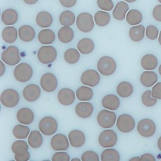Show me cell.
I'll list each match as a JSON object with an SVG mask.
<instances>
[{
  "instance_id": "obj_51",
  "label": "cell",
  "mask_w": 161,
  "mask_h": 161,
  "mask_svg": "<svg viewBox=\"0 0 161 161\" xmlns=\"http://www.w3.org/2000/svg\"><path fill=\"white\" fill-rule=\"evenodd\" d=\"M141 158V160L142 161H156V158L151 153H145L143 154Z\"/></svg>"
},
{
  "instance_id": "obj_16",
  "label": "cell",
  "mask_w": 161,
  "mask_h": 161,
  "mask_svg": "<svg viewBox=\"0 0 161 161\" xmlns=\"http://www.w3.org/2000/svg\"><path fill=\"white\" fill-rule=\"evenodd\" d=\"M75 93L71 89L64 88L58 92L57 99L62 105L69 106L73 104L75 100Z\"/></svg>"
},
{
  "instance_id": "obj_56",
  "label": "cell",
  "mask_w": 161,
  "mask_h": 161,
  "mask_svg": "<svg viewBox=\"0 0 161 161\" xmlns=\"http://www.w3.org/2000/svg\"><path fill=\"white\" fill-rule=\"evenodd\" d=\"M158 42H159V44L161 45V31L159 33V36H158Z\"/></svg>"
},
{
  "instance_id": "obj_36",
  "label": "cell",
  "mask_w": 161,
  "mask_h": 161,
  "mask_svg": "<svg viewBox=\"0 0 161 161\" xmlns=\"http://www.w3.org/2000/svg\"><path fill=\"white\" fill-rule=\"evenodd\" d=\"M110 15L108 12L103 11H99L95 14V23L100 27H104L108 25L110 21Z\"/></svg>"
},
{
  "instance_id": "obj_3",
  "label": "cell",
  "mask_w": 161,
  "mask_h": 161,
  "mask_svg": "<svg viewBox=\"0 0 161 161\" xmlns=\"http://www.w3.org/2000/svg\"><path fill=\"white\" fill-rule=\"evenodd\" d=\"M57 57V52L53 46H42L38 51V59L43 64H48L55 61Z\"/></svg>"
},
{
  "instance_id": "obj_55",
  "label": "cell",
  "mask_w": 161,
  "mask_h": 161,
  "mask_svg": "<svg viewBox=\"0 0 161 161\" xmlns=\"http://www.w3.org/2000/svg\"><path fill=\"white\" fill-rule=\"evenodd\" d=\"M141 158L140 157H134L131 159L129 160V161H140Z\"/></svg>"
},
{
  "instance_id": "obj_14",
  "label": "cell",
  "mask_w": 161,
  "mask_h": 161,
  "mask_svg": "<svg viewBox=\"0 0 161 161\" xmlns=\"http://www.w3.org/2000/svg\"><path fill=\"white\" fill-rule=\"evenodd\" d=\"M64 134H57L53 136L50 142L51 148L54 151H62L67 150L69 147V141Z\"/></svg>"
},
{
  "instance_id": "obj_53",
  "label": "cell",
  "mask_w": 161,
  "mask_h": 161,
  "mask_svg": "<svg viewBox=\"0 0 161 161\" xmlns=\"http://www.w3.org/2000/svg\"><path fill=\"white\" fill-rule=\"evenodd\" d=\"M24 2L27 4L33 5V4H36V3L38 2V0H24Z\"/></svg>"
},
{
  "instance_id": "obj_13",
  "label": "cell",
  "mask_w": 161,
  "mask_h": 161,
  "mask_svg": "<svg viewBox=\"0 0 161 161\" xmlns=\"http://www.w3.org/2000/svg\"><path fill=\"white\" fill-rule=\"evenodd\" d=\"M40 86L43 91L47 93L54 91L58 86L57 77L52 73H45L40 79Z\"/></svg>"
},
{
  "instance_id": "obj_46",
  "label": "cell",
  "mask_w": 161,
  "mask_h": 161,
  "mask_svg": "<svg viewBox=\"0 0 161 161\" xmlns=\"http://www.w3.org/2000/svg\"><path fill=\"white\" fill-rule=\"evenodd\" d=\"M52 160L53 161H69L70 160V156L66 152H57V153H54L53 158H52Z\"/></svg>"
},
{
  "instance_id": "obj_2",
  "label": "cell",
  "mask_w": 161,
  "mask_h": 161,
  "mask_svg": "<svg viewBox=\"0 0 161 161\" xmlns=\"http://www.w3.org/2000/svg\"><path fill=\"white\" fill-rule=\"evenodd\" d=\"M33 74V68L27 63H20L16 66L14 71V78L21 83H25L30 80Z\"/></svg>"
},
{
  "instance_id": "obj_42",
  "label": "cell",
  "mask_w": 161,
  "mask_h": 161,
  "mask_svg": "<svg viewBox=\"0 0 161 161\" xmlns=\"http://www.w3.org/2000/svg\"><path fill=\"white\" fill-rule=\"evenodd\" d=\"M157 100V98L152 96V91L151 90L146 91L142 96V103L143 105L148 108H151L156 105L158 102Z\"/></svg>"
},
{
  "instance_id": "obj_4",
  "label": "cell",
  "mask_w": 161,
  "mask_h": 161,
  "mask_svg": "<svg viewBox=\"0 0 161 161\" xmlns=\"http://www.w3.org/2000/svg\"><path fill=\"white\" fill-rule=\"evenodd\" d=\"M38 128L40 131L45 136H52L57 131L58 124L54 117L47 116L40 119Z\"/></svg>"
},
{
  "instance_id": "obj_7",
  "label": "cell",
  "mask_w": 161,
  "mask_h": 161,
  "mask_svg": "<svg viewBox=\"0 0 161 161\" xmlns=\"http://www.w3.org/2000/svg\"><path fill=\"white\" fill-rule=\"evenodd\" d=\"M1 59L5 64L9 66L18 64L21 62L19 50L16 46L11 45L6 49L1 54Z\"/></svg>"
},
{
  "instance_id": "obj_23",
  "label": "cell",
  "mask_w": 161,
  "mask_h": 161,
  "mask_svg": "<svg viewBox=\"0 0 161 161\" xmlns=\"http://www.w3.org/2000/svg\"><path fill=\"white\" fill-rule=\"evenodd\" d=\"M36 24L38 26L42 28H47L50 27L53 23V18L51 14L47 11H40L36 16Z\"/></svg>"
},
{
  "instance_id": "obj_9",
  "label": "cell",
  "mask_w": 161,
  "mask_h": 161,
  "mask_svg": "<svg viewBox=\"0 0 161 161\" xmlns=\"http://www.w3.org/2000/svg\"><path fill=\"white\" fill-rule=\"evenodd\" d=\"M137 131L143 137H151L156 133V125L153 121L151 119H143L138 123Z\"/></svg>"
},
{
  "instance_id": "obj_45",
  "label": "cell",
  "mask_w": 161,
  "mask_h": 161,
  "mask_svg": "<svg viewBox=\"0 0 161 161\" xmlns=\"http://www.w3.org/2000/svg\"><path fill=\"white\" fill-rule=\"evenodd\" d=\"M82 161H99L98 155L93 151H87L84 152L81 156Z\"/></svg>"
},
{
  "instance_id": "obj_58",
  "label": "cell",
  "mask_w": 161,
  "mask_h": 161,
  "mask_svg": "<svg viewBox=\"0 0 161 161\" xmlns=\"http://www.w3.org/2000/svg\"><path fill=\"white\" fill-rule=\"evenodd\" d=\"M158 72H159V74H160V75L161 76V64L160 65V67H159V68H158Z\"/></svg>"
},
{
  "instance_id": "obj_32",
  "label": "cell",
  "mask_w": 161,
  "mask_h": 161,
  "mask_svg": "<svg viewBox=\"0 0 161 161\" xmlns=\"http://www.w3.org/2000/svg\"><path fill=\"white\" fill-rule=\"evenodd\" d=\"M19 33L16 28L8 26L4 28L2 32V38L7 43H14L17 40Z\"/></svg>"
},
{
  "instance_id": "obj_33",
  "label": "cell",
  "mask_w": 161,
  "mask_h": 161,
  "mask_svg": "<svg viewBox=\"0 0 161 161\" xmlns=\"http://www.w3.org/2000/svg\"><path fill=\"white\" fill-rule=\"evenodd\" d=\"M76 97L80 101H89L93 97V91L87 86H83L76 90Z\"/></svg>"
},
{
  "instance_id": "obj_41",
  "label": "cell",
  "mask_w": 161,
  "mask_h": 161,
  "mask_svg": "<svg viewBox=\"0 0 161 161\" xmlns=\"http://www.w3.org/2000/svg\"><path fill=\"white\" fill-rule=\"evenodd\" d=\"M28 143L24 141L18 140L14 142L11 145V151L15 154H23L28 150Z\"/></svg>"
},
{
  "instance_id": "obj_38",
  "label": "cell",
  "mask_w": 161,
  "mask_h": 161,
  "mask_svg": "<svg viewBox=\"0 0 161 161\" xmlns=\"http://www.w3.org/2000/svg\"><path fill=\"white\" fill-rule=\"evenodd\" d=\"M100 160L102 161H119L120 155L115 149L108 148L102 152Z\"/></svg>"
},
{
  "instance_id": "obj_59",
  "label": "cell",
  "mask_w": 161,
  "mask_h": 161,
  "mask_svg": "<svg viewBox=\"0 0 161 161\" xmlns=\"http://www.w3.org/2000/svg\"><path fill=\"white\" fill-rule=\"evenodd\" d=\"M74 160H75V161H80L79 159H77V158H74V159L71 160V161H74Z\"/></svg>"
},
{
  "instance_id": "obj_54",
  "label": "cell",
  "mask_w": 161,
  "mask_h": 161,
  "mask_svg": "<svg viewBox=\"0 0 161 161\" xmlns=\"http://www.w3.org/2000/svg\"><path fill=\"white\" fill-rule=\"evenodd\" d=\"M158 147L159 150L161 151V136H160L158 140Z\"/></svg>"
},
{
  "instance_id": "obj_11",
  "label": "cell",
  "mask_w": 161,
  "mask_h": 161,
  "mask_svg": "<svg viewBox=\"0 0 161 161\" xmlns=\"http://www.w3.org/2000/svg\"><path fill=\"white\" fill-rule=\"evenodd\" d=\"M117 142V135L112 129L103 131L98 137V143L103 148H108L114 147Z\"/></svg>"
},
{
  "instance_id": "obj_27",
  "label": "cell",
  "mask_w": 161,
  "mask_h": 161,
  "mask_svg": "<svg viewBox=\"0 0 161 161\" xmlns=\"http://www.w3.org/2000/svg\"><path fill=\"white\" fill-rule=\"evenodd\" d=\"M55 38L56 37L54 32L49 28H45V29L40 31L38 36V41L44 45L53 44L55 40Z\"/></svg>"
},
{
  "instance_id": "obj_34",
  "label": "cell",
  "mask_w": 161,
  "mask_h": 161,
  "mask_svg": "<svg viewBox=\"0 0 161 161\" xmlns=\"http://www.w3.org/2000/svg\"><path fill=\"white\" fill-rule=\"evenodd\" d=\"M43 138L40 132L38 130H33L30 133L28 138V143L33 148H38L42 146Z\"/></svg>"
},
{
  "instance_id": "obj_20",
  "label": "cell",
  "mask_w": 161,
  "mask_h": 161,
  "mask_svg": "<svg viewBox=\"0 0 161 161\" xmlns=\"http://www.w3.org/2000/svg\"><path fill=\"white\" fill-rule=\"evenodd\" d=\"M103 107L112 111L117 110L120 106V100L115 95L109 94L103 97L102 100Z\"/></svg>"
},
{
  "instance_id": "obj_40",
  "label": "cell",
  "mask_w": 161,
  "mask_h": 161,
  "mask_svg": "<svg viewBox=\"0 0 161 161\" xmlns=\"http://www.w3.org/2000/svg\"><path fill=\"white\" fill-rule=\"evenodd\" d=\"M13 134L16 139H25L30 134V129L28 127L27 125H18L14 126L13 130Z\"/></svg>"
},
{
  "instance_id": "obj_6",
  "label": "cell",
  "mask_w": 161,
  "mask_h": 161,
  "mask_svg": "<svg viewBox=\"0 0 161 161\" xmlns=\"http://www.w3.org/2000/svg\"><path fill=\"white\" fill-rule=\"evenodd\" d=\"M2 104L6 108H12L16 107L20 101V96L17 91L14 89L8 88L2 92L1 94Z\"/></svg>"
},
{
  "instance_id": "obj_22",
  "label": "cell",
  "mask_w": 161,
  "mask_h": 161,
  "mask_svg": "<svg viewBox=\"0 0 161 161\" xmlns=\"http://www.w3.org/2000/svg\"><path fill=\"white\" fill-rule=\"evenodd\" d=\"M158 80V77L157 74L152 71H146L143 72L140 76L141 83L143 86L148 88L156 84Z\"/></svg>"
},
{
  "instance_id": "obj_5",
  "label": "cell",
  "mask_w": 161,
  "mask_h": 161,
  "mask_svg": "<svg viewBox=\"0 0 161 161\" xmlns=\"http://www.w3.org/2000/svg\"><path fill=\"white\" fill-rule=\"evenodd\" d=\"M117 114L112 110H103L99 112L97 116V122L98 125L104 129H110L115 125Z\"/></svg>"
},
{
  "instance_id": "obj_1",
  "label": "cell",
  "mask_w": 161,
  "mask_h": 161,
  "mask_svg": "<svg viewBox=\"0 0 161 161\" xmlns=\"http://www.w3.org/2000/svg\"><path fill=\"white\" fill-rule=\"evenodd\" d=\"M97 68L99 73L103 76H110L117 69V63L113 57L103 56L100 57L97 64Z\"/></svg>"
},
{
  "instance_id": "obj_24",
  "label": "cell",
  "mask_w": 161,
  "mask_h": 161,
  "mask_svg": "<svg viewBox=\"0 0 161 161\" xmlns=\"http://www.w3.org/2000/svg\"><path fill=\"white\" fill-rule=\"evenodd\" d=\"M158 64L157 57L152 54H147L143 56L141 60V65L143 69L152 71L156 69Z\"/></svg>"
},
{
  "instance_id": "obj_17",
  "label": "cell",
  "mask_w": 161,
  "mask_h": 161,
  "mask_svg": "<svg viewBox=\"0 0 161 161\" xmlns=\"http://www.w3.org/2000/svg\"><path fill=\"white\" fill-rule=\"evenodd\" d=\"M68 139L70 144L74 148H80L86 142V136L84 133L78 129H74L69 132Z\"/></svg>"
},
{
  "instance_id": "obj_47",
  "label": "cell",
  "mask_w": 161,
  "mask_h": 161,
  "mask_svg": "<svg viewBox=\"0 0 161 161\" xmlns=\"http://www.w3.org/2000/svg\"><path fill=\"white\" fill-rule=\"evenodd\" d=\"M152 96L155 98L161 100V82L156 83L152 88Z\"/></svg>"
},
{
  "instance_id": "obj_35",
  "label": "cell",
  "mask_w": 161,
  "mask_h": 161,
  "mask_svg": "<svg viewBox=\"0 0 161 161\" xmlns=\"http://www.w3.org/2000/svg\"><path fill=\"white\" fill-rule=\"evenodd\" d=\"M126 22L131 25H137L142 23L143 15L141 11L137 9H131L128 11L126 16Z\"/></svg>"
},
{
  "instance_id": "obj_30",
  "label": "cell",
  "mask_w": 161,
  "mask_h": 161,
  "mask_svg": "<svg viewBox=\"0 0 161 161\" xmlns=\"http://www.w3.org/2000/svg\"><path fill=\"white\" fill-rule=\"evenodd\" d=\"M58 38L62 43H69L74 38V32L70 26H63L58 31Z\"/></svg>"
},
{
  "instance_id": "obj_25",
  "label": "cell",
  "mask_w": 161,
  "mask_h": 161,
  "mask_svg": "<svg viewBox=\"0 0 161 161\" xmlns=\"http://www.w3.org/2000/svg\"><path fill=\"white\" fill-rule=\"evenodd\" d=\"M129 8L128 4L125 2H119L117 3L113 11L114 19H115L117 21H122L126 18Z\"/></svg>"
},
{
  "instance_id": "obj_21",
  "label": "cell",
  "mask_w": 161,
  "mask_h": 161,
  "mask_svg": "<svg viewBox=\"0 0 161 161\" xmlns=\"http://www.w3.org/2000/svg\"><path fill=\"white\" fill-rule=\"evenodd\" d=\"M19 38L24 42H31L36 37V31L34 28L28 25H24L19 29Z\"/></svg>"
},
{
  "instance_id": "obj_44",
  "label": "cell",
  "mask_w": 161,
  "mask_h": 161,
  "mask_svg": "<svg viewBox=\"0 0 161 161\" xmlns=\"http://www.w3.org/2000/svg\"><path fill=\"white\" fill-rule=\"evenodd\" d=\"M97 5L105 11H110L114 8V3L112 0H97Z\"/></svg>"
},
{
  "instance_id": "obj_37",
  "label": "cell",
  "mask_w": 161,
  "mask_h": 161,
  "mask_svg": "<svg viewBox=\"0 0 161 161\" xmlns=\"http://www.w3.org/2000/svg\"><path fill=\"white\" fill-rule=\"evenodd\" d=\"M59 20L60 24L63 26H71L75 23L76 17L72 11H64L60 14Z\"/></svg>"
},
{
  "instance_id": "obj_19",
  "label": "cell",
  "mask_w": 161,
  "mask_h": 161,
  "mask_svg": "<svg viewBox=\"0 0 161 161\" xmlns=\"http://www.w3.org/2000/svg\"><path fill=\"white\" fill-rule=\"evenodd\" d=\"M35 118V115L32 110L28 108H22L16 113V119L19 123L25 125L32 124Z\"/></svg>"
},
{
  "instance_id": "obj_10",
  "label": "cell",
  "mask_w": 161,
  "mask_h": 161,
  "mask_svg": "<svg viewBox=\"0 0 161 161\" xmlns=\"http://www.w3.org/2000/svg\"><path fill=\"white\" fill-rule=\"evenodd\" d=\"M135 120L128 114H122L117 119V128L122 133H129L135 128Z\"/></svg>"
},
{
  "instance_id": "obj_12",
  "label": "cell",
  "mask_w": 161,
  "mask_h": 161,
  "mask_svg": "<svg viewBox=\"0 0 161 161\" xmlns=\"http://www.w3.org/2000/svg\"><path fill=\"white\" fill-rule=\"evenodd\" d=\"M100 81V74L94 69L86 70L80 76V82L82 84L89 87H95L99 84Z\"/></svg>"
},
{
  "instance_id": "obj_18",
  "label": "cell",
  "mask_w": 161,
  "mask_h": 161,
  "mask_svg": "<svg viewBox=\"0 0 161 161\" xmlns=\"http://www.w3.org/2000/svg\"><path fill=\"white\" fill-rule=\"evenodd\" d=\"M93 105L89 102L83 101L78 103L75 107V112L78 117L82 119L90 117L93 113Z\"/></svg>"
},
{
  "instance_id": "obj_52",
  "label": "cell",
  "mask_w": 161,
  "mask_h": 161,
  "mask_svg": "<svg viewBox=\"0 0 161 161\" xmlns=\"http://www.w3.org/2000/svg\"><path fill=\"white\" fill-rule=\"evenodd\" d=\"M5 72V65L4 64V62L0 61V76H2L4 75V74Z\"/></svg>"
},
{
  "instance_id": "obj_39",
  "label": "cell",
  "mask_w": 161,
  "mask_h": 161,
  "mask_svg": "<svg viewBox=\"0 0 161 161\" xmlns=\"http://www.w3.org/2000/svg\"><path fill=\"white\" fill-rule=\"evenodd\" d=\"M80 52L74 48H69L65 51L64 58L68 64H74L78 62L80 59Z\"/></svg>"
},
{
  "instance_id": "obj_8",
  "label": "cell",
  "mask_w": 161,
  "mask_h": 161,
  "mask_svg": "<svg viewBox=\"0 0 161 161\" xmlns=\"http://www.w3.org/2000/svg\"><path fill=\"white\" fill-rule=\"evenodd\" d=\"M95 23L91 14L80 13L76 18V26L83 33H89L94 28Z\"/></svg>"
},
{
  "instance_id": "obj_49",
  "label": "cell",
  "mask_w": 161,
  "mask_h": 161,
  "mask_svg": "<svg viewBox=\"0 0 161 161\" xmlns=\"http://www.w3.org/2000/svg\"><path fill=\"white\" fill-rule=\"evenodd\" d=\"M30 153L28 151L23 154H15L14 158L17 161H28L30 160Z\"/></svg>"
},
{
  "instance_id": "obj_15",
  "label": "cell",
  "mask_w": 161,
  "mask_h": 161,
  "mask_svg": "<svg viewBox=\"0 0 161 161\" xmlns=\"http://www.w3.org/2000/svg\"><path fill=\"white\" fill-rule=\"evenodd\" d=\"M41 95V91L38 85L28 84L23 90V96L27 102L36 101Z\"/></svg>"
},
{
  "instance_id": "obj_43",
  "label": "cell",
  "mask_w": 161,
  "mask_h": 161,
  "mask_svg": "<svg viewBox=\"0 0 161 161\" xmlns=\"http://www.w3.org/2000/svg\"><path fill=\"white\" fill-rule=\"evenodd\" d=\"M146 36L149 40H155L159 36V31L155 25H149L146 28Z\"/></svg>"
},
{
  "instance_id": "obj_57",
  "label": "cell",
  "mask_w": 161,
  "mask_h": 161,
  "mask_svg": "<svg viewBox=\"0 0 161 161\" xmlns=\"http://www.w3.org/2000/svg\"><path fill=\"white\" fill-rule=\"evenodd\" d=\"M126 2H129V3H133L134 2H136V0H125Z\"/></svg>"
},
{
  "instance_id": "obj_31",
  "label": "cell",
  "mask_w": 161,
  "mask_h": 161,
  "mask_svg": "<svg viewBox=\"0 0 161 161\" xmlns=\"http://www.w3.org/2000/svg\"><path fill=\"white\" fill-rule=\"evenodd\" d=\"M134 92V87L131 83L122 81L117 85V93L120 97L126 98L130 97Z\"/></svg>"
},
{
  "instance_id": "obj_26",
  "label": "cell",
  "mask_w": 161,
  "mask_h": 161,
  "mask_svg": "<svg viewBox=\"0 0 161 161\" xmlns=\"http://www.w3.org/2000/svg\"><path fill=\"white\" fill-rule=\"evenodd\" d=\"M2 21L7 25L15 24L19 19V14L17 11L13 8H7L2 14Z\"/></svg>"
},
{
  "instance_id": "obj_28",
  "label": "cell",
  "mask_w": 161,
  "mask_h": 161,
  "mask_svg": "<svg viewBox=\"0 0 161 161\" xmlns=\"http://www.w3.org/2000/svg\"><path fill=\"white\" fill-rule=\"evenodd\" d=\"M146 28L143 25H134L129 29V38L134 42H140L144 38Z\"/></svg>"
},
{
  "instance_id": "obj_50",
  "label": "cell",
  "mask_w": 161,
  "mask_h": 161,
  "mask_svg": "<svg viewBox=\"0 0 161 161\" xmlns=\"http://www.w3.org/2000/svg\"><path fill=\"white\" fill-rule=\"evenodd\" d=\"M59 2L64 7L71 8L76 5L77 0H59Z\"/></svg>"
},
{
  "instance_id": "obj_48",
  "label": "cell",
  "mask_w": 161,
  "mask_h": 161,
  "mask_svg": "<svg viewBox=\"0 0 161 161\" xmlns=\"http://www.w3.org/2000/svg\"><path fill=\"white\" fill-rule=\"evenodd\" d=\"M153 16L156 21L161 22V4L157 5L153 8Z\"/></svg>"
},
{
  "instance_id": "obj_60",
  "label": "cell",
  "mask_w": 161,
  "mask_h": 161,
  "mask_svg": "<svg viewBox=\"0 0 161 161\" xmlns=\"http://www.w3.org/2000/svg\"><path fill=\"white\" fill-rule=\"evenodd\" d=\"M158 2L160 3V4H161V0H158Z\"/></svg>"
},
{
  "instance_id": "obj_29",
  "label": "cell",
  "mask_w": 161,
  "mask_h": 161,
  "mask_svg": "<svg viewBox=\"0 0 161 161\" xmlns=\"http://www.w3.org/2000/svg\"><path fill=\"white\" fill-rule=\"evenodd\" d=\"M77 48L83 54H88L91 53L95 49L94 42L91 38H84L80 40L77 43Z\"/></svg>"
}]
</instances>
